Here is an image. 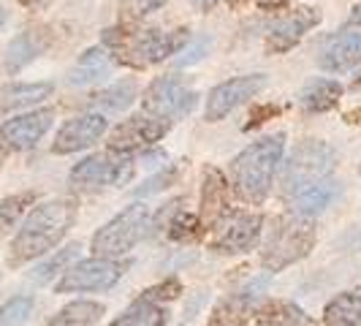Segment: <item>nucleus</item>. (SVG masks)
Segmentation results:
<instances>
[{
    "label": "nucleus",
    "mask_w": 361,
    "mask_h": 326,
    "mask_svg": "<svg viewBox=\"0 0 361 326\" xmlns=\"http://www.w3.org/2000/svg\"><path fill=\"white\" fill-rule=\"evenodd\" d=\"M190 44V30H158V28H136V25H114L101 33V47L111 54L114 66H126L133 71H145L149 66H158L171 54L182 52V47Z\"/></svg>",
    "instance_id": "obj_1"
},
{
    "label": "nucleus",
    "mask_w": 361,
    "mask_h": 326,
    "mask_svg": "<svg viewBox=\"0 0 361 326\" xmlns=\"http://www.w3.org/2000/svg\"><path fill=\"white\" fill-rule=\"evenodd\" d=\"M76 215H79V201L73 196L44 201L33 207L8 248V267H22L38 255L54 250L63 242V236L68 234Z\"/></svg>",
    "instance_id": "obj_2"
},
{
    "label": "nucleus",
    "mask_w": 361,
    "mask_h": 326,
    "mask_svg": "<svg viewBox=\"0 0 361 326\" xmlns=\"http://www.w3.org/2000/svg\"><path fill=\"white\" fill-rule=\"evenodd\" d=\"M286 152V133L264 136L247 145L231 161V188L245 204H264L269 199L277 166L283 163Z\"/></svg>",
    "instance_id": "obj_3"
},
{
    "label": "nucleus",
    "mask_w": 361,
    "mask_h": 326,
    "mask_svg": "<svg viewBox=\"0 0 361 326\" xmlns=\"http://www.w3.org/2000/svg\"><path fill=\"white\" fill-rule=\"evenodd\" d=\"M318 242L315 220L296 212L271 217V226L267 231V239L261 245V267L271 274L288 270L296 261L307 258Z\"/></svg>",
    "instance_id": "obj_4"
},
{
    "label": "nucleus",
    "mask_w": 361,
    "mask_h": 326,
    "mask_svg": "<svg viewBox=\"0 0 361 326\" xmlns=\"http://www.w3.org/2000/svg\"><path fill=\"white\" fill-rule=\"evenodd\" d=\"M337 166V150L321 139H305L290 150V155L283 161L280 171V193L290 201L318 182L329 180V174Z\"/></svg>",
    "instance_id": "obj_5"
},
{
    "label": "nucleus",
    "mask_w": 361,
    "mask_h": 326,
    "mask_svg": "<svg viewBox=\"0 0 361 326\" xmlns=\"http://www.w3.org/2000/svg\"><path fill=\"white\" fill-rule=\"evenodd\" d=\"M149 223H152V210L136 201L126 207L123 212L109 220L106 226H101L95 234H92L90 250L92 255H101V258H123L128 255L149 231Z\"/></svg>",
    "instance_id": "obj_6"
},
{
    "label": "nucleus",
    "mask_w": 361,
    "mask_h": 326,
    "mask_svg": "<svg viewBox=\"0 0 361 326\" xmlns=\"http://www.w3.org/2000/svg\"><path fill=\"white\" fill-rule=\"evenodd\" d=\"M136 158L133 152H92L85 161H79L68 174L73 191H98L104 185H117L123 188L133 180L136 174Z\"/></svg>",
    "instance_id": "obj_7"
},
{
    "label": "nucleus",
    "mask_w": 361,
    "mask_h": 326,
    "mask_svg": "<svg viewBox=\"0 0 361 326\" xmlns=\"http://www.w3.org/2000/svg\"><path fill=\"white\" fill-rule=\"evenodd\" d=\"M196 104H199V92L188 87V79L180 73L155 76L145 90V98H142V107H145L147 114L158 117L169 126L188 117L196 109Z\"/></svg>",
    "instance_id": "obj_8"
},
{
    "label": "nucleus",
    "mask_w": 361,
    "mask_h": 326,
    "mask_svg": "<svg viewBox=\"0 0 361 326\" xmlns=\"http://www.w3.org/2000/svg\"><path fill=\"white\" fill-rule=\"evenodd\" d=\"M264 234V215L261 212H247V210H234L217 220L209 229V250L223 255H236L253 250Z\"/></svg>",
    "instance_id": "obj_9"
},
{
    "label": "nucleus",
    "mask_w": 361,
    "mask_h": 326,
    "mask_svg": "<svg viewBox=\"0 0 361 326\" xmlns=\"http://www.w3.org/2000/svg\"><path fill=\"white\" fill-rule=\"evenodd\" d=\"M130 261L120 258H101L92 255L79 264H73L68 272H63V277L57 280L54 291L57 294H87V291H109L114 289L123 274L128 272Z\"/></svg>",
    "instance_id": "obj_10"
},
{
    "label": "nucleus",
    "mask_w": 361,
    "mask_h": 326,
    "mask_svg": "<svg viewBox=\"0 0 361 326\" xmlns=\"http://www.w3.org/2000/svg\"><path fill=\"white\" fill-rule=\"evenodd\" d=\"M267 73H247V76H234L220 82L217 87L209 90L207 95V107H204V117L209 123H220L226 120L234 109H239L245 101L255 98L258 92L267 87Z\"/></svg>",
    "instance_id": "obj_11"
},
{
    "label": "nucleus",
    "mask_w": 361,
    "mask_h": 326,
    "mask_svg": "<svg viewBox=\"0 0 361 326\" xmlns=\"http://www.w3.org/2000/svg\"><path fill=\"white\" fill-rule=\"evenodd\" d=\"M171 131L169 123H163L152 114H133L123 120L117 128H111L109 133V150L114 152H136V150H149L161 142L163 136Z\"/></svg>",
    "instance_id": "obj_12"
},
{
    "label": "nucleus",
    "mask_w": 361,
    "mask_h": 326,
    "mask_svg": "<svg viewBox=\"0 0 361 326\" xmlns=\"http://www.w3.org/2000/svg\"><path fill=\"white\" fill-rule=\"evenodd\" d=\"M318 25H321V11L318 8H312V6H296L293 11H288L286 17H280L271 25L264 47H267L269 54L288 52V49H293L305 38V33H310Z\"/></svg>",
    "instance_id": "obj_13"
},
{
    "label": "nucleus",
    "mask_w": 361,
    "mask_h": 326,
    "mask_svg": "<svg viewBox=\"0 0 361 326\" xmlns=\"http://www.w3.org/2000/svg\"><path fill=\"white\" fill-rule=\"evenodd\" d=\"M109 120L98 111H87V114H79L68 120L66 126L57 131L54 136L52 152L54 155H71V152H79V150H87L95 142H101V136L106 133Z\"/></svg>",
    "instance_id": "obj_14"
},
{
    "label": "nucleus",
    "mask_w": 361,
    "mask_h": 326,
    "mask_svg": "<svg viewBox=\"0 0 361 326\" xmlns=\"http://www.w3.org/2000/svg\"><path fill=\"white\" fill-rule=\"evenodd\" d=\"M52 123L54 109H36V111L19 114L14 120H6L0 126V139L8 145V150H30L44 139Z\"/></svg>",
    "instance_id": "obj_15"
},
{
    "label": "nucleus",
    "mask_w": 361,
    "mask_h": 326,
    "mask_svg": "<svg viewBox=\"0 0 361 326\" xmlns=\"http://www.w3.org/2000/svg\"><path fill=\"white\" fill-rule=\"evenodd\" d=\"M228 212H231V185L217 166H207L201 174V223L209 231L217 220H223Z\"/></svg>",
    "instance_id": "obj_16"
},
{
    "label": "nucleus",
    "mask_w": 361,
    "mask_h": 326,
    "mask_svg": "<svg viewBox=\"0 0 361 326\" xmlns=\"http://www.w3.org/2000/svg\"><path fill=\"white\" fill-rule=\"evenodd\" d=\"M361 63V30L345 28L343 33L326 38L318 54V66L329 73H345Z\"/></svg>",
    "instance_id": "obj_17"
},
{
    "label": "nucleus",
    "mask_w": 361,
    "mask_h": 326,
    "mask_svg": "<svg viewBox=\"0 0 361 326\" xmlns=\"http://www.w3.org/2000/svg\"><path fill=\"white\" fill-rule=\"evenodd\" d=\"M52 47V30L38 25V28H27L22 30L11 44H8V52H6V73L14 76L25 66H30L38 54H44Z\"/></svg>",
    "instance_id": "obj_18"
},
{
    "label": "nucleus",
    "mask_w": 361,
    "mask_h": 326,
    "mask_svg": "<svg viewBox=\"0 0 361 326\" xmlns=\"http://www.w3.org/2000/svg\"><path fill=\"white\" fill-rule=\"evenodd\" d=\"M258 286H264V283H255V286H247L245 291H236V294L217 299L212 313H209L207 326H247V321L253 318Z\"/></svg>",
    "instance_id": "obj_19"
},
{
    "label": "nucleus",
    "mask_w": 361,
    "mask_h": 326,
    "mask_svg": "<svg viewBox=\"0 0 361 326\" xmlns=\"http://www.w3.org/2000/svg\"><path fill=\"white\" fill-rule=\"evenodd\" d=\"M114 68V60L111 54L98 44V47H90L87 52L76 60L71 71H68V85L73 87H87V85H98L104 82L109 73Z\"/></svg>",
    "instance_id": "obj_20"
},
{
    "label": "nucleus",
    "mask_w": 361,
    "mask_h": 326,
    "mask_svg": "<svg viewBox=\"0 0 361 326\" xmlns=\"http://www.w3.org/2000/svg\"><path fill=\"white\" fill-rule=\"evenodd\" d=\"M312 315L288 299H267L253 310V326H310Z\"/></svg>",
    "instance_id": "obj_21"
},
{
    "label": "nucleus",
    "mask_w": 361,
    "mask_h": 326,
    "mask_svg": "<svg viewBox=\"0 0 361 326\" xmlns=\"http://www.w3.org/2000/svg\"><path fill=\"white\" fill-rule=\"evenodd\" d=\"M52 95V82H14L0 87V117L17 109H27L41 104Z\"/></svg>",
    "instance_id": "obj_22"
},
{
    "label": "nucleus",
    "mask_w": 361,
    "mask_h": 326,
    "mask_svg": "<svg viewBox=\"0 0 361 326\" xmlns=\"http://www.w3.org/2000/svg\"><path fill=\"white\" fill-rule=\"evenodd\" d=\"M343 92V85L337 79H312L299 92V107L307 114H324V111L337 109Z\"/></svg>",
    "instance_id": "obj_23"
},
{
    "label": "nucleus",
    "mask_w": 361,
    "mask_h": 326,
    "mask_svg": "<svg viewBox=\"0 0 361 326\" xmlns=\"http://www.w3.org/2000/svg\"><path fill=\"white\" fill-rule=\"evenodd\" d=\"M136 95H139V82H136L133 76H126V79L109 85L104 90L92 92L90 98H87V107H90L92 111H98V114L123 111V109H128L136 101Z\"/></svg>",
    "instance_id": "obj_24"
},
{
    "label": "nucleus",
    "mask_w": 361,
    "mask_h": 326,
    "mask_svg": "<svg viewBox=\"0 0 361 326\" xmlns=\"http://www.w3.org/2000/svg\"><path fill=\"white\" fill-rule=\"evenodd\" d=\"M326 326H361V286L337 294L324 308Z\"/></svg>",
    "instance_id": "obj_25"
},
{
    "label": "nucleus",
    "mask_w": 361,
    "mask_h": 326,
    "mask_svg": "<svg viewBox=\"0 0 361 326\" xmlns=\"http://www.w3.org/2000/svg\"><path fill=\"white\" fill-rule=\"evenodd\" d=\"M155 231H163L171 242H199L201 236L207 234V226L201 223L199 215L188 212V210H185V201H182L180 207L166 217Z\"/></svg>",
    "instance_id": "obj_26"
},
{
    "label": "nucleus",
    "mask_w": 361,
    "mask_h": 326,
    "mask_svg": "<svg viewBox=\"0 0 361 326\" xmlns=\"http://www.w3.org/2000/svg\"><path fill=\"white\" fill-rule=\"evenodd\" d=\"M169 324V310L158 305V302H149V299H136L130 302L128 310H123L109 326H166Z\"/></svg>",
    "instance_id": "obj_27"
},
{
    "label": "nucleus",
    "mask_w": 361,
    "mask_h": 326,
    "mask_svg": "<svg viewBox=\"0 0 361 326\" xmlns=\"http://www.w3.org/2000/svg\"><path fill=\"white\" fill-rule=\"evenodd\" d=\"M104 313H106V308H104L101 302L76 299V302L66 305L63 310H57L44 326H95L101 321Z\"/></svg>",
    "instance_id": "obj_28"
},
{
    "label": "nucleus",
    "mask_w": 361,
    "mask_h": 326,
    "mask_svg": "<svg viewBox=\"0 0 361 326\" xmlns=\"http://www.w3.org/2000/svg\"><path fill=\"white\" fill-rule=\"evenodd\" d=\"M334 196H337V182L324 180V182H318V185H312V188H307V191H302L299 196H293V199L288 201L290 212L312 217V215H318V212H324L326 207L334 201Z\"/></svg>",
    "instance_id": "obj_29"
},
{
    "label": "nucleus",
    "mask_w": 361,
    "mask_h": 326,
    "mask_svg": "<svg viewBox=\"0 0 361 326\" xmlns=\"http://www.w3.org/2000/svg\"><path fill=\"white\" fill-rule=\"evenodd\" d=\"M36 199H38L36 191H22V193H14V196L0 201V234L6 229H11L19 217L36 204Z\"/></svg>",
    "instance_id": "obj_30"
},
{
    "label": "nucleus",
    "mask_w": 361,
    "mask_h": 326,
    "mask_svg": "<svg viewBox=\"0 0 361 326\" xmlns=\"http://www.w3.org/2000/svg\"><path fill=\"white\" fill-rule=\"evenodd\" d=\"M79 250H82V245L79 242H71V245H66L63 250H57L54 255H49L44 264H38L36 270H33V283H49L57 272L66 270V264H71L73 258L79 255Z\"/></svg>",
    "instance_id": "obj_31"
},
{
    "label": "nucleus",
    "mask_w": 361,
    "mask_h": 326,
    "mask_svg": "<svg viewBox=\"0 0 361 326\" xmlns=\"http://www.w3.org/2000/svg\"><path fill=\"white\" fill-rule=\"evenodd\" d=\"M182 177V163H163V169L158 174H152L149 180H145L133 193H136V199H147V196H155V193H161L166 188H171V185H177Z\"/></svg>",
    "instance_id": "obj_32"
},
{
    "label": "nucleus",
    "mask_w": 361,
    "mask_h": 326,
    "mask_svg": "<svg viewBox=\"0 0 361 326\" xmlns=\"http://www.w3.org/2000/svg\"><path fill=\"white\" fill-rule=\"evenodd\" d=\"M36 310L33 296H14L6 305H0V326H27Z\"/></svg>",
    "instance_id": "obj_33"
},
{
    "label": "nucleus",
    "mask_w": 361,
    "mask_h": 326,
    "mask_svg": "<svg viewBox=\"0 0 361 326\" xmlns=\"http://www.w3.org/2000/svg\"><path fill=\"white\" fill-rule=\"evenodd\" d=\"M166 3L169 0H120V22L136 25L149 14H155L158 8H163Z\"/></svg>",
    "instance_id": "obj_34"
},
{
    "label": "nucleus",
    "mask_w": 361,
    "mask_h": 326,
    "mask_svg": "<svg viewBox=\"0 0 361 326\" xmlns=\"http://www.w3.org/2000/svg\"><path fill=\"white\" fill-rule=\"evenodd\" d=\"M182 296V283L180 277H166L158 286H149V289L142 291V299H149V302H174Z\"/></svg>",
    "instance_id": "obj_35"
},
{
    "label": "nucleus",
    "mask_w": 361,
    "mask_h": 326,
    "mask_svg": "<svg viewBox=\"0 0 361 326\" xmlns=\"http://www.w3.org/2000/svg\"><path fill=\"white\" fill-rule=\"evenodd\" d=\"M283 109L277 107V104H255L253 111H250V120L245 123V131H253V128H261L264 123H269L274 120L277 114H280Z\"/></svg>",
    "instance_id": "obj_36"
},
{
    "label": "nucleus",
    "mask_w": 361,
    "mask_h": 326,
    "mask_svg": "<svg viewBox=\"0 0 361 326\" xmlns=\"http://www.w3.org/2000/svg\"><path fill=\"white\" fill-rule=\"evenodd\" d=\"M207 47H209V41L204 38L196 49H190V54L185 52V57H180V66H193L196 60H201V57H204V49H207Z\"/></svg>",
    "instance_id": "obj_37"
},
{
    "label": "nucleus",
    "mask_w": 361,
    "mask_h": 326,
    "mask_svg": "<svg viewBox=\"0 0 361 326\" xmlns=\"http://www.w3.org/2000/svg\"><path fill=\"white\" fill-rule=\"evenodd\" d=\"M166 152L163 150H145V155H142V163L145 166H158V163H166Z\"/></svg>",
    "instance_id": "obj_38"
},
{
    "label": "nucleus",
    "mask_w": 361,
    "mask_h": 326,
    "mask_svg": "<svg viewBox=\"0 0 361 326\" xmlns=\"http://www.w3.org/2000/svg\"><path fill=\"white\" fill-rule=\"evenodd\" d=\"M290 0H255V6L261 11H277V8H286Z\"/></svg>",
    "instance_id": "obj_39"
},
{
    "label": "nucleus",
    "mask_w": 361,
    "mask_h": 326,
    "mask_svg": "<svg viewBox=\"0 0 361 326\" xmlns=\"http://www.w3.org/2000/svg\"><path fill=\"white\" fill-rule=\"evenodd\" d=\"M54 0H19V6L22 8H27V11H44V8H49Z\"/></svg>",
    "instance_id": "obj_40"
},
{
    "label": "nucleus",
    "mask_w": 361,
    "mask_h": 326,
    "mask_svg": "<svg viewBox=\"0 0 361 326\" xmlns=\"http://www.w3.org/2000/svg\"><path fill=\"white\" fill-rule=\"evenodd\" d=\"M343 120L348 123V126H361V107L348 109V111L343 114Z\"/></svg>",
    "instance_id": "obj_41"
},
{
    "label": "nucleus",
    "mask_w": 361,
    "mask_h": 326,
    "mask_svg": "<svg viewBox=\"0 0 361 326\" xmlns=\"http://www.w3.org/2000/svg\"><path fill=\"white\" fill-rule=\"evenodd\" d=\"M348 28H353V30H361V3L350 11V17H348Z\"/></svg>",
    "instance_id": "obj_42"
},
{
    "label": "nucleus",
    "mask_w": 361,
    "mask_h": 326,
    "mask_svg": "<svg viewBox=\"0 0 361 326\" xmlns=\"http://www.w3.org/2000/svg\"><path fill=\"white\" fill-rule=\"evenodd\" d=\"M6 155H8V145L0 139V166H3V161H6Z\"/></svg>",
    "instance_id": "obj_43"
},
{
    "label": "nucleus",
    "mask_w": 361,
    "mask_h": 326,
    "mask_svg": "<svg viewBox=\"0 0 361 326\" xmlns=\"http://www.w3.org/2000/svg\"><path fill=\"white\" fill-rule=\"evenodd\" d=\"M350 87H353V90H361V71L356 73V79L350 82Z\"/></svg>",
    "instance_id": "obj_44"
},
{
    "label": "nucleus",
    "mask_w": 361,
    "mask_h": 326,
    "mask_svg": "<svg viewBox=\"0 0 361 326\" xmlns=\"http://www.w3.org/2000/svg\"><path fill=\"white\" fill-rule=\"evenodd\" d=\"M228 3H231V6H234V8H239V6H245V3H247V0H228Z\"/></svg>",
    "instance_id": "obj_45"
},
{
    "label": "nucleus",
    "mask_w": 361,
    "mask_h": 326,
    "mask_svg": "<svg viewBox=\"0 0 361 326\" xmlns=\"http://www.w3.org/2000/svg\"><path fill=\"white\" fill-rule=\"evenodd\" d=\"M359 171H361V169H359Z\"/></svg>",
    "instance_id": "obj_46"
}]
</instances>
